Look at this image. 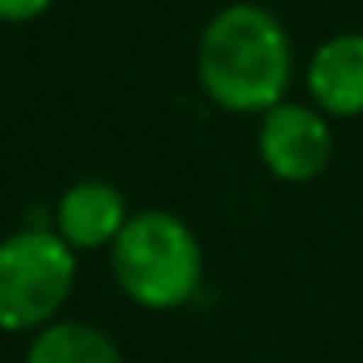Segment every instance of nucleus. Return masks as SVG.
<instances>
[{"label":"nucleus","mask_w":363,"mask_h":363,"mask_svg":"<svg viewBox=\"0 0 363 363\" xmlns=\"http://www.w3.org/2000/svg\"><path fill=\"white\" fill-rule=\"evenodd\" d=\"M79 277V254L51 223L0 238V332H40L59 320Z\"/></svg>","instance_id":"obj_3"},{"label":"nucleus","mask_w":363,"mask_h":363,"mask_svg":"<svg viewBox=\"0 0 363 363\" xmlns=\"http://www.w3.org/2000/svg\"><path fill=\"white\" fill-rule=\"evenodd\" d=\"M24 363H125L110 332L86 320H51L32 332Z\"/></svg>","instance_id":"obj_7"},{"label":"nucleus","mask_w":363,"mask_h":363,"mask_svg":"<svg viewBox=\"0 0 363 363\" xmlns=\"http://www.w3.org/2000/svg\"><path fill=\"white\" fill-rule=\"evenodd\" d=\"M55 0H0V24H32L48 16Z\"/></svg>","instance_id":"obj_8"},{"label":"nucleus","mask_w":363,"mask_h":363,"mask_svg":"<svg viewBox=\"0 0 363 363\" xmlns=\"http://www.w3.org/2000/svg\"><path fill=\"white\" fill-rule=\"evenodd\" d=\"M297 71L285 24L258 0H230L211 12L196 40V82L227 113L262 118L285 102Z\"/></svg>","instance_id":"obj_1"},{"label":"nucleus","mask_w":363,"mask_h":363,"mask_svg":"<svg viewBox=\"0 0 363 363\" xmlns=\"http://www.w3.org/2000/svg\"><path fill=\"white\" fill-rule=\"evenodd\" d=\"M336 137L332 118H324L313 102H277L258 118V160L274 180L308 184L328 172Z\"/></svg>","instance_id":"obj_4"},{"label":"nucleus","mask_w":363,"mask_h":363,"mask_svg":"<svg viewBox=\"0 0 363 363\" xmlns=\"http://www.w3.org/2000/svg\"><path fill=\"white\" fill-rule=\"evenodd\" d=\"M110 274L137 308L168 313L188 305L203 285V246L180 215L145 207L113 238Z\"/></svg>","instance_id":"obj_2"},{"label":"nucleus","mask_w":363,"mask_h":363,"mask_svg":"<svg viewBox=\"0 0 363 363\" xmlns=\"http://www.w3.org/2000/svg\"><path fill=\"white\" fill-rule=\"evenodd\" d=\"M129 215L133 211H129L121 188H113L110 180H74L55 199L51 227L74 254H90L110 250L121 227L129 223Z\"/></svg>","instance_id":"obj_5"},{"label":"nucleus","mask_w":363,"mask_h":363,"mask_svg":"<svg viewBox=\"0 0 363 363\" xmlns=\"http://www.w3.org/2000/svg\"><path fill=\"white\" fill-rule=\"evenodd\" d=\"M308 102L324 118L363 113V32H336L313 48L305 63Z\"/></svg>","instance_id":"obj_6"}]
</instances>
